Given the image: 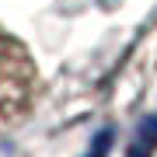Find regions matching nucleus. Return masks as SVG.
I'll list each match as a JSON object with an SVG mask.
<instances>
[{"label":"nucleus","mask_w":157,"mask_h":157,"mask_svg":"<svg viewBox=\"0 0 157 157\" xmlns=\"http://www.w3.org/2000/svg\"><path fill=\"white\" fill-rule=\"evenodd\" d=\"M35 91H39V73L28 49L0 28V129H7L32 105Z\"/></svg>","instance_id":"nucleus-1"},{"label":"nucleus","mask_w":157,"mask_h":157,"mask_svg":"<svg viewBox=\"0 0 157 157\" xmlns=\"http://www.w3.org/2000/svg\"><path fill=\"white\" fill-rule=\"evenodd\" d=\"M154 147H157V115H150V119L140 122L136 140H133V147H129V157H147Z\"/></svg>","instance_id":"nucleus-2"},{"label":"nucleus","mask_w":157,"mask_h":157,"mask_svg":"<svg viewBox=\"0 0 157 157\" xmlns=\"http://www.w3.org/2000/svg\"><path fill=\"white\" fill-rule=\"evenodd\" d=\"M108 140H112V129H105V133H101V140H94V147H91V154H87V157H105Z\"/></svg>","instance_id":"nucleus-3"},{"label":"nucleus","mask_w":157,"mask_h":157,"mask_svg":"<svg viewBox=\"0 0 157 157\" xmlns=\"http://www.w3.org/2000/svg\"><path fill=\"white\" fill-rule=\"evenodd\" d=\"M0 157H14V147L11 143H0Z\"/></svg>","instance_id":"nucleus-4"}]
</instances>
